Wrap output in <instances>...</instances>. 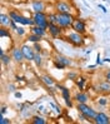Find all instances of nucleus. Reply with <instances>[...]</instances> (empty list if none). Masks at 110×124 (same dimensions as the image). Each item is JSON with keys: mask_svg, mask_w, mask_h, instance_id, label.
<instances>
[{"mask_svg": "<svg viewBox=\"0 0 110 124\" xmlns=\"http://www.w3.org/2000/svg\"><path fill=\"white\" fill-rule=\"evenodd\" d=\"M9 15H10V18L13 19V21H15L16 24H20V23H21L23 15H21L20 13H18V11H15V10H10V11H9Z\"/></svg>", "mask_w": 110, "mask_h": 124, "instance_id": "obj_19", "label": "nucleus"}, {"mask_svg": "<svg viewBox=\"0 0 110 124\" xmlns=\"http://www.w3.org/2000/svg\"><path fill=\"white\" fill-rule=\"evenodd\" d=\"M48 31L49 34L53 36V38H59L63 33V28L59 24H55V23H49L48 26Z\"/></svg>", "mask_w": 110, "mask_h": 124, "instance_id": "obj_7", "label": "nucleus"}, {"mask_svg": "<svg viewBox=\"0 0 110 124\" xmlns=\"http://www.w3.org/2000/svg\"><path fill=\"white\" fill-rule=\"evenodd\" d=\"M96 92L103 93V94H109L110 93V83L108 80H104V82H100L96 85Z\"/></svg>", "mask_w": 110, "mask_h": 124, "instance_id": "obj_13", "label": "nucleus"}, {"mask_svg": "<svg viewBox=\"0 0 110 124\" xmlns=\"http://www.w3.org/2000/svg\"><path fill=\"white\" fill-rule=\"evenodd\" d=\"M11 21H13V19L10 18L9 13H8V14H6V13H1V15H0V24H1V26L9 28V25H10Z\"/></svg>", "mask_w": 110, "mask_h": 124, "instance_id": "obj_17", "label": "nucleus"}, {"mask_svg": "<svg viewBox=\"0 0 110 124\" xmlns=\"http://www.w3.org/2000/svg\"><path fill=\"white\" fill-rule=\"evenodd\" d=\"M11 120L8 119V118H5V116L3 114H0V124H10Z\"/></svg>", "mask_w": 110, "mask_h": 124, "instance_id": "obj_29", "label": "nucleus"}, {"mask_svg": "<svg viewBox=\"0 0 110 124\" xmlns=\"http://www.w3.org/2000/svg\"><path fill=\"white\" fill-rule=\"evenodd\" d=\"M98 103H99V105H101V107H105V105H108L109 104V101H108V99L106 98H99V100H98Z\"/></svg>", "mask_w": 110, "mask_h": 124, "instance_id": "obj_28", "label": "nucleus"}, {"mask_svg": "<svg viewBox=\"0 0 110 124\" xmlns=\"http://www.w3.org/2000/svg\"><path fill=\"white\" fill-rule=\"evenodd\" d=\"M33 19L35 21V25L38 26H41L44 29L48 30V26H49V19H48V15L44 11H40V13H34L33 15Z\"/></svg>", "mask_w": 110, "mask_h": 124, "instance_id": "obj_4", "label": "nucleus"}, {"mask_svg": "<svg viewBox=\"0 0 110 124\" xmlns=\"http://www.w3.org/2000/svg\"><path fill=\"white\" fill-rule=\"evenodd\" d=\"M75 101L76 103H88V100H89V95H88V93L85 92H79L75 94Z\"/></svg>", "mask_w": 110, "mask_h": 124, "instance_id": "obj_16", "label": "nucleus"}, {"mask_svg": "<svg viewBox=\"0 0 110 124\" xmlns=\"http://www.w3.org/2000/svg\"><path fill=\"white\" fill-rule=\"evenodd\" d=\"M10 29H6V26H1L0 28V36L1 38H5V36H8V38H10Z\"/></svg>", "mask_w": 110, "mask_h": 124, "instance_id": "obj_24", "label": "nucleus"}, {"mask_svg": "<svg viewBox=\"0 0 110 124\" xmlns=\"http://www.w3.org/2000/svg\"><path fill=\"white\" fill-rule=\"evenodd\" d=\"M11 58H13V60L14 62H16V63H21L25 58H24V54H23V50H21V46H16V48H14L13 49V52H11Z\"/></svg>", "mask_w": 110, "mask_h": 124, "instance_id": "obj_12", "label": "nucleus"}, {"mask_svg": "<svg viewBox=\"0 0 110 124\" xmlns=\"http://www.w3.org/2000/svg\"><path fill=\"white\" fill-rule=\"evenodd\" d=\"M48 19H49V23H55V24H58V14L55 13H53V14H49L48 15Z\"/></svg>", "mask_w": 110, "mask_h": 124, "instance_id": "obj_25", "label": "nucleus"}, {"mask_svg": "<svg viewBox=\"0 0 110 124\" xmlns=\"http://www.w3.org/2000/svg\"><path fill=\"white\" fill-rule=\"evenodd\" d=\"M93 122L96 124H110V115H108L104 112H99Z\"/></svg>", "mask_w": 110, "mask_h": 124, "instance_id": "obj_9", "label": "nucleus"}, {"mask_svg": "<svg viewBox=\"0 0 110 124\" xmlns=\"http://www.w3.org/2000/svg\"><path fill=\"white\" fill-rule=\"evenodd\" d=\"M34 49H35V52L41 53V46H40L39 43H34Z\"/></svg>", "mask_w": 110, "mask_h": 124, "instance_id": "obj_32", "label": "nucleus"}, {"mask_svg": "<svg viewBox=\"0 0 110 124\" xmlns=\"http://www.w3.org/2000/svg\"><path fill=\"white\" fill-rule=\"evenodd\" d=\"M105 80H108V82L110 83V69H108L105 71Z\"/></svg>", "mask_w": 110, "mask_h": 124, "instance_id": "obj_33", "label": "nucleus"}, {"mask_svg": "<svg viewBox=\"0 0 110 124\" xmlns=\"http://www.w3.org/2000/svg\"><path fill=\"white\" fill-rule=\"evenodd\" d=\"M55 10L56 13H71V5L66 1H56Z\"/></svg>", "mask_w": 110, "mask_h": 124, "instance_id": "obj_10", "label": "nucleus"}, {"mask_svg": "<svg viewBox=\"0 0 110 124\" xmlns=\"http://www.w3.org/2000/svg\"><path fill=\"white\" fill-rule=\"evenodd\" d=\"M6 113V107H1V110H0V114H5Z\"/></svg>", "mask_w": 110, "mask_h": 124, "instance_id": "obj_38", "label": "nucleus"}, {"mask_svg": "<svg viewBox=\"0 0 110 124\" xmlns=\"http://www.w3.org/2000/svg\"><path fill=\"white\" fill-rule=\"evenodd\" d=\"M34 62H35V64H36V67H41V64H43V56H41V53L35 52Z\"/></svg>", "mask_w": 110, "mask_h": 124, "instance_id": "obj_23", "label": "nucleus"}, {"mask_svg": "<svg viewBox=\"0 0 110 124\" xmlns=\"http://www.w3.org/2000/svg\"><path fill=\"white\" fill-rule=\"evenodd\" d=\"M71 29L74 31H78L80 34H85L86 33V24L83 19L80 18H75L74 21H73V25H71Z\"/></svg>", "mask_w": 110, "mask_h": 124, "instance_id": "obj_6", "label": "nucleus"}, {"mask_svg": "<svg viewBox=\"0 0 110 124\" xmlns=\"http://www.w3.org/2000/svg\"><path fill=\"white\" fill-rule=\"evenodd\" d=\"M58 14V24H59L63 29L65 28H71L73 21H74V16L71 13H56Z\"/></svg>", "mask_w": 110, "mask_h": 124, "instance_id": "obj_2", "label": "nucleus"}, {"mask_svg": "<svg viewBox=\"0 0 110 124\" xmlns=\"http://www.w3.org/2000/svg\"><path fill=\"white\" fill-rule=\"evenodd\" d=\"M76 109L79 110V113H83V114L86 116L88 120H94V118H95V116H96V114H98V112L95 110L93 107H89L86 103H78Z\"/></svg>", "mask_w": 110, "mask_h": 124, "instance_id": "obj_1", "label": "nucleus"}, {"mask_svg": "<svg viewBox=\"0 0 110 124\" xmlns=\"http://www.w3.org/2000/svg\"><path fill=\"white\" fill-rule=\"evenodd\" d=\"M9 29H10V30H13V31H15L16 29H18V24L15 23V21H11L10 25H9Z\"/></svg>", "mask_w": 110, "mask_h": 124, "instance_id": "obj_31", "label": "nucleus"}, {"mask_svg": "<svg viewBox=\"0 0 110 124\" xmlns=\"http://www.w3.org/2000/svg\"><path fill=\"white\" fill-rule=\"evenodd\" d=\"M15 33L19 35V36H24L25 35V29L23 28V26H18V29H16V30H15Z\"/></svg>", "mask_w": 110, "mask_h": 124, "instance_id": "obj_27", "label": "nucleus"}, {"mask_svg": "<svg viewBox=\"0 0 110 124\" xmlns=\"http://www.w3.org/2000/svg\"><path fill=\"white\" fill-rule=\"evenodd\" d=\"M68 79H70V80H76V79H78V73H75V71H69Z\"/></svg>", "mask_w": 110, "mask_h": 124, "instance_id": "obj_30", "label": "nucleus"}, {"mask_svg": "<svg viewBox=\"0 0 110 124\" xmlns=\"http://www.w3.org/2000/svg\"><path fill=\"white\" fill-rule=\"evenodd\" d=\"M14 95H15V98H18V99H20L21 97H23V95H21V93H20V92H15V94H14Z\"/></svg>", "mask_w": 110, "mask_h": 124, "instance_id": "obj_37", "label": "nucleus"}, {"mask_svg": "<svg viewBox=\"0 0 110 124\" xmlns=\"http://www.w3.org/2000/svg\"><path fill=\"white\" fill-rule=\"evenodd\" d=\"M0 59H1L3 65H9L13 58H11V55H9V54H5L4 49H0Z\"/></svg>", "mask_w": 110, "mask_h": 124, "instance_id": "obj_18", "label": "nucleus"}, {"mask_svg": "<svg viewBox=\"0 0 110 124\" xmlns=\"http://www.w3.org/2000/svg\"><path fill=\"white\" fill-rule=\"evenodd\" d=\"M71 64H73L71 59H69L68 56H64V55H61V54L56 55L55 59H54V65H55V68H56V69H60V70L64 69V68L70 67Z\"/></svg>", "mask_w": 110, "mask_h": 124, "instance_id": "obj_5", "label": "nucleus"}, {"mask_svg": "<svg viewBox=\"0 0 110 124\" xmlns=\"http://www.w3.org/2000/svg\"><path fill=\"white\" fill-rule=\"evenodd\" d=\"M31 123L34 124H46V120L44 116H40V115H34L31 118Z\"/></svg>", "mask_w": 110, "mask_h": 124, "instance_id": "obj_20", "label": "nucleus"}, {"mask_svg": "<svg viewBox=\"0 0 110 124\" xmlns=\"http://www.w3.org/2000/svg\"><path fill=\"white\" fill-rule=\"evenodd\" d=\"M98 8H99V9H101V11H103V13H106V11H108V10L105 9V6H104V5H101V4H99V5H98Z\"/></svg>", "mask_w": 110, "mask_h": 124, "instance_id": "obj_36", "label": "nucleus"}, {"mask_svg": "<svg viewBox=\"0 0 110 124\" xmlns=\"http://www.w3.org/2000/svg\"><path fill=\"white\" fill-rule=\"evenodd\" d=\"M21 50H23L24 58L28 62L34 60V55H35V49L34 48H31L30 45H28V44H24V45H21Z\"/></svg>", "mask_w": 110, "mask_h": 124, "instance_id": "obj_8", "label": "nucleus"}, {"mask_svg": "<svg viewBox=\"0 0 110 124\" xmlns=\"http://www.w3.org/2000/svg\"><path fill=\"white\" fill-rule=\"evenodd\" d=\"M65 38H66V40L70 43V44L74 45V46H81V45L84 44V41H85L83 34H80V33H78V31H74V30L70 31V33H68Z\"/></svg>", "mask_w": 110, "mask_h": 124, "instance_id": "obj_3", "label": "nucleus"}, {"mask_svg": "<svg viewBox=\"0 0 110 124\" xmlns=\"http://www.w3.org/2000/svg\"><path fill=\"white\" fill-rule=\"evenodd\" d=\"M30 33H33V34H36V35L41 36V38H44V36H46V33H48V30H46V29H44V28H41V26L34 25V26H30Z\"/></svg>", "mask_w": 110, "mask_h": 124, "instance_id": "obj_15", "label": "nucleus"}, {"mask_svg": "<svg viewBox=\"0 0 110 124\" xmlns=\"http://www.w3.org/2000/svg\"><path fill=\"white\" fill-rule=\"evenodd\" d=\"M28 40H29V43H39V41L41 40V36L30 33V34L28 35Z\"/></svg>", "mask_w": 110, "mask_h": 124, "instance_id": "obj_22", "label": "nucleus"}, {"mask_svg": "<svg viewBox=\"0 0 110 124\" xmlns=\"http://www.w3.org/2000/svg\"><path fill=\"white\" fill-rule=\"evenodd\" d=\"M41 80L46 84V86H53V85L55 84L54 79L51 78V77H49V75H43V77H41Z\"/></svg>", "mask_w": 110, "mask_h": 124, "instance_id": "obj_21", "label": "nucleus"}, {"mask_svg": "<svg viewBox=\"0 0 110 124\" xmlns=\"http://www.w3.org/2000/svg\"><path fill=\"white\" fill-rule=\"evenodd\" d=\"M58 88L60 89L61 94H63V98L65 100V104H66L69 108L73 107V103H71V97H70V92L66 86H63V85H58Z\"/></svg>", "mask_w": 110, "mask_h": 124, "instance_id": "obj_11", "label": "nucleus"}, {"mask_svg": "<svg viewBox=\"0 0 110 124\" xmlns=\"http://www.w3.org/2000/svg\"><path fill=\"white\" fill-rule=\"evenodd\" d=\"M50 105H51V107H53V108L55 109V110H56L58 113H60V112H61V109H60V107H56V105H55L54 103H50Z\"/></svg>", "mask_w": 110, "mask_h": 124, "instance_id": "obj_34", "label": "nucleus"}, {"mask_svg": "<svg viewBox=\"0 0 110 124\" xmlns=\"http://www.w3.org/2000/svg\"><path fill=\"white\" fill-rule=\"evenodd\" d=\"M76 84H78V86H79V89L83 90V89H84V84H85V79H84L83 77H81V78H78Z\"/></svg>", "mask_w": 110, "mask_h": 124, "instance_id": "obj_26", "label": "nucleus"}, {"mask_svg": "<svg viewBox=\"0 0 110 124\" xmlns=\"http://www.w3.org/2000/svg\"><path fill=\"white\" fill-rule=\"evenodd\" d=\"M96 64H99V65H101V64H103V60L100 59V54H98V55H96Z\"/></svg>", "mask_w": 110, "mask_h": 124, "instance_id": "obj_35", "label": "nucleus"}, {"mask_svg": "<svg viewBox=\"0 0 110 124\" xmlns=\"http://www.w3.org/2000/svg\"><path fill=\"white\" fill-rule=\"evenodd\" d=\"M31 9L34 10V13H40L45 10V3L43 0H34L31 3Z\"/></svg>", "mask_w": 110, "mask_h": 124, "instance_id": "obj_14", "label": "nucleus"}]
</instances>
